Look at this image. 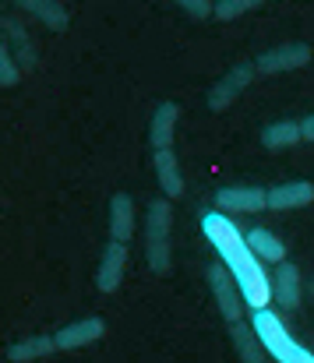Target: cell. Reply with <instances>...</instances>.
Masks as SVG:
<instances>
[{"mask_svg": "<svg viewBox=\"0 0 314 363\" xmlns=\"http://www.w3.org/2000/svg\"><path fill=\"white\" fill-rule=\"evenodd\" d=\"M4 28H7V35L14 39V46L21 50V64H25V67H32L36 60H32V46H28V39H25V28H21V25H14L11 18H4Z\"/></svg>", "mask_w": 314, "mask_h": 363, "instance_id": "7402d4cb", "label": "cell"}, {"mask_svg": "<svg viewBox=\"0 0 314 363\" xmlns=\"http://www.w3.org/2000/svg\"><path fill=\"white\" fill-rule=\"evenodd\" d=\"M254 74H258L254 64H237V67H229V71L209 89V99H205V103H209L212 113H226V110L244 96V89L254 82Z\"/></svg>", "mask_w": 314, "mask_h": 363, "instance_id": "8992f818", "label": "cell"}, {"mask_svg": "<svg viewBox=\"0 0 314 363\" xmlns=\"http://www.w3.org/2000/svg\"><path fill=\"white\" fill-rule=\"evenodd\" d=\"M251 321H254V328H258V335H261V342H265V350H269L272 360H279V363H314V353L311 350H304V346L286 332V325L279 321L276 311H269V307H254V311H251Z\"/></svg>", "mask_w": 314, "mask_h": 363, "instance_id": "3957f363", "label": "cell"}, {"mask_svg": "<svg viewBox=\"0 0 314 363\" xmlns=\"http://www.w3.org/2000/svg\"><path fill=\"white\" fill-rule=\"evenodd\" d=\"M304 141V130H301V121H276L261 130V145L279 152V148H293Z\"/></svg>", "mask_w": 314, "mask_h": 363, "instance_id": "d6986e66", "label": "cell"}, {"mask_svg": "<svg viewBox=\"0 0 314 363\" xmlns=\"http://www.w3.org/2000/svg\"><path fill=\"white\" fill-rule=\"evenodd\" d=\"M314 201L311 180H286L269 187V212H290V208H308Z\"/></svg>", "mask_w": 314, "mask_h": 363, "instance_id": "30bf717a", "label": "cell"}, {"mask_svg": "<svg viewBox=\"0 0 314 363\" xmlns=\"http://www.w3.org/2000/svg\"><path fill=\"white\" fill-rule=\"evenodd\" d=\"M244 237H247V243H251V250H254L261 261H269V264H279V261L286 257V243L279 240L276 233H269L265 226H251Z\"/></svg>", "mask_w": 314, "mask_h": 363, "instance_id": "ac0fdd59", "label": "cell"}, {"mask_svg": "<svg viewBox=\"0 0 314 363\" xmlns=\"http://www.w3.org/2000/svg\"><path fill=\"white\" fill-rule=\"evenodd\" d=\"M301 130H304V141H314V113L301 121Z\"/></svg>", "mask_w": 314, "mask_h": 363, "instance_id": "cb8c5ba5", "label": "cell"}, {"mask_svg": "<svg viewBox=\"0 0 314 363\" xmlns=\"http://www.w3.org/2000/svg\"><path fill=\"white\" fill-rule=\"evenodd\" d=\"M18 7H25L28 14H36L39 21H43V28H50V32H64L67 25H71V14L64 11V4H57V0H14Z\"/></svg>", "mask_w": 314, "mask_h": 363, "instance_id": "e0dca14e", "label": "cell"}, {"mask_svg": "<svg viewBox=\"0 0 314 363\" xmlns=\"http://www.w3.org/2000/svg\"><path fill=\"white\" fill-rule=\"evenodd\" d=\"M177 121H180V106L173 99L159 103L152 121H148V145L152 148H173V134H177Z\"/></svg>", "mask_w": 314, "mask_h": 363, "instance_id": "4fadbf2b", "label": "cell"}, {"mask_svg": "<svg viewBox=\"0 0 314 363\" xmlns=\"http://www.w3.org/2000/svg\"><path fill=\"white\" fill-rule=\"evenodd\" d=\"M261 4H269V0H215V21H233Z\"/></svg>", "mask_w": 314, "mask_h": 363, "instance_id": "ffe728a7", "label": "cell"}, {"mask_svg": "<svg viewBox=\"0 0 314 363\" xmlns=\"http://www.w3.org/2000/svg\"><path fill=\"white\" fill-rule=\"evenodd\" d=\"M205 279H209L212 300H215V307H219V314H222L226 321H240V318L251 311V303H247V296H244V289H240V279L229 272V264H226L222 257L212 261Z\"/></svg>", "mask_w": 314, "mask_h": 363, "instance_id": "277c9868", "label": "cell"}, {"mask_svg": "<svg viewBox=\"0 0 314 363\" xmlns=\"http://www.w3.org/2000/svg\"><path fill=\"white\" fill-rule=\"evenodd\" d=\"M106 335V321L103 318H82L67 328H60L53 339H57V350H82V346H92Z\"/></svg>", "mask_w": 314, "mask_h": 363, "instance_id": "7c38bea8", "label": "cell"}, {"mask_svg": "<svg viewBox=\"0 0 314 363\" xmlns=\"http://www.w3.org/2000/svg\"><path fill=\"white\" fill-rule=\"evenodd\" d=\"M127 257H131L127 240H113V237H109L103 257H99V272H96L99 293H117V286H120L124 275H127Z\"/></svg>", "mask_w": 314, "mask_h": 363, "instance_id": "ba28073f", "label": "cell"}, {"mask_svg": "<svg viewBox=\"0 0 314 363\" xmlns=\"http://www.w3.org/2000/svg\"><path fill=\"white\" fill-rule=\"evenodd\" d=\"M311 293H314V282H311Z\"/></svg>", "mask_w": 314, "mask_h": 363, "instance_id": "d4e9b609", "label": "cell"}, {"mask_svg": "<svg viewBox=\"0 0 314 363\" xmlns=\"http://www.w3.org/2000/svg\"><path fill=\"white\" fill-rule=\"evenodd\" d=\"M173 198H156L145 212V257L156 275H166L173 268V247H170V230H173Z\"/></svg>", "mask_w": 314, "mask_h": 363, "instance_id": "7a4b0ae2", "label": "cell"}, {"mask_svg": "<svg viewBox=\"0 0 314 363\" xmlns=\"http://www.w3.org/2000/svg\"><path fill=\"white\" fill-rule=\"evenodd\" d=\"M152 169H156V180L166 198L184 194V173H180V159L173 148H152Z\"/></svg>", "mask_w": 314, "mask_h": 363, "instance_id": "8fae6325", "label": "cell"}, {"mask_svg": "<svg viewBox=\"0 0 314 363\" xmlns=\"http://www.w3.org/2000/svg\"><path fill=\"white\" fill-rule=\"evenodd\" d=\"M229 339H233L237 357L244 363H261L269 357V350H265V342H261L254 321H244V318H240V321H229Z\"/></svg>", "mask_w": 314, "mask_h": 363, "instance_id": "5bb4252c", "label": "cell"}, {"mask_svg": "<svg viewBox=\"0 0 314 363\" xmlns=\"http://www.w3.org/2000/svg\"><path fill=\"white\" fill-rule=\"evenodd\" d=\"M202 230H205L209 243L215 247V254H219V257L229 264V272L240 279V289H244L251 311H254V307H269V303H272V275L261 268V257L251 250L247 237H244L222 212H209V216L202 219Z\"/></svg>", "mask_w": 314, "mask_h": 363, "instance_id": "6da1fadb", "label": "cell"}, {"mask_svg": "<svg viewBox=\"0 0 314 363\" xmlns=\"http://www.w3.org/2000/svg\"><path fill=\"white\" fill-rule=\"evenodd\" d=\"M272 303L279 311H297L304 303V279H301V268L293 261H279L272 268Z\"/></svg>", "mask_w": 314, "mask_h": 363, "instance_id": "52a82bcc", "label": "cell"}, {"mask_svg": "<svg viewBox=\"0 0 314 363\" xmlns=\"http://www.w3.org/2000/svg\"><path fill=\"white\" fill-rule=\"evenodd\" d=\"M215 208L254 216V212L269 208V191H261V187H222V191H215Z\"/></svg>", "mask_w": 314, "mask_h": 363, "instance_id": "9c48e42d", "label": "cell"}, {"mask_svg": "<svg viewBox=\"0 0 314 363\" xmlns=\"http://www.w3.org/2000/svg\"><path fill=\"white\" fill-rule=\"evenodd\" d=\"M188 18H195V21H205V18H215V4L212 0H173Z\"/></svg>", "mask_w": 314, "mask_h": 363, "instance_id": "603a6c76", "label": "cell"}, {"mask_svg": "<svg viewBox=\"0 0 314 363\" xmlns=\"http://www.w3.org/2000/svg\"><path fill=\"white\" fill-rule=\"evenodd\" d=\"M314 60V50L308 43H279L272 50H265L258 60H254V71L261 78H272V74H286V71H301Z\"/></svg>", "mask_w": 314, "mask_h": 363, "instance_id": "5b68a950", "label": "cell"}, {"mask_svg": "<svg viewBox=\"0 0 314 363\" xmlns=\"http://www.w3.org/2000/svg\"><path fill=\"white\" fill-rule=\"evenodd\" d=\"M14 60H18V57H11V46L4 43V46H0V89H14V85H18L21 67H18Z\"/></svg>", "mask_w": 314, "mask_h": 363, "instance_id": "44dd1931", "label": "cell"}, {"mask_svg": "<svg viewBox=\"0 0 314 363\" xmlns=\"http://www.w3.org/2000/svg\"><path fill=\"white\" fill-rule=\"evenodd\" d=\"M57 353V339L53 335H36V339H21L14 346H7V360L11 363H36V360H46Z\"/></svg>", "mask_w": 314, "mask_h": 363, "instance_id": "2e32d148", "label": "cell"}, {"mask_svg": "<svg viewBox=\"0 0 314 363\" xmlns=\"http://www.w3.org/2000/svg\"><path fill=\"white\" fill-rule=\"evenodd\" d=\"M109 237L113 240H127V243L134 237V201L124 191L109 198Z\"/></svg>", "mask_w": 314, "mask_h": 363, "instance_id": "9a60e30c", "label": "cell"}]
</instances>
